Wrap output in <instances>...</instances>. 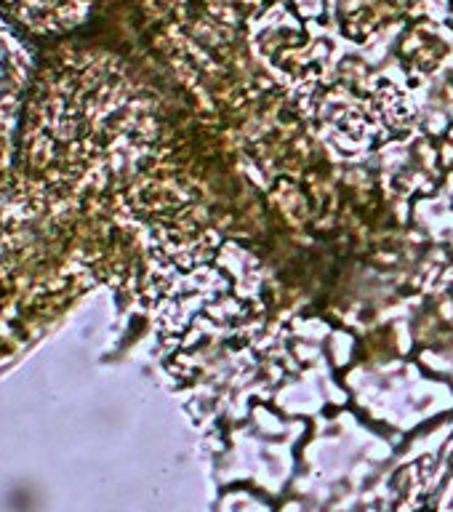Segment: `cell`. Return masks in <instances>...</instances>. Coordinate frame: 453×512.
I'll list each match as a JSON object with an SVG mask.
<instances>
[{
  "mask_svg": "<svg viewBox=\"0 0 453 512\" xmlns=\"http://www.w3.org/2000/svg\"><path fill=\"white\" fill-rule=\"evenodd\" d=\"M48 488L38 475H14L0 483V512H46Z\"/></svg>",
  "mask_w": 453,
  "mask_h": 512,
  "instance_id": "6da1fadb",
  "label": "cell"
}]
</instances>
